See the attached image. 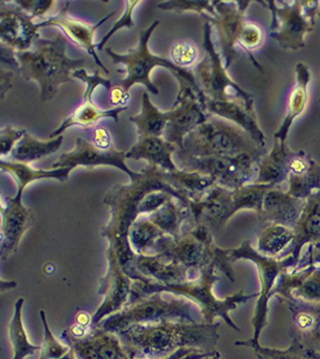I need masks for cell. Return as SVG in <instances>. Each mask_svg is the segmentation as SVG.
<instances>
[{
	"mask_svg": "<svg viewBox=\"0 0 320 359\" xmlns=\"http://www.w3.org/2000/svg\"><path fill=\"white\" fill-rule=\"evenodd\" d=\"M63 135L50 139L49 140H39L34 139L29 133H25L24 137L18 142L13 151V156L20 162L29 163L39 160L43 156L56 153L63 144Z\"/></svg>",
	"mask_w": 320,
	"mask_h": 359,
	"instance_id": "cell-24",
	"label": "cell"
},
{
	"mask_svg": "<svg viewBox=\"0 0 320 359\" xmlns=\"http://www.w3.org/2000/svg\"><path fill=\"white\" fill-rule=\"evenodd\" d=\"M0 20L2 41L11 49L24 52L39 39V25H34L29 15L18 8H2Z\"/></svg>",
	"mask_w": 320,
	"mask_h": 359,
	"instance_id": "cell-14",
	"label": "cell"
},
{
	"mask_svg": "<svg viewBox=\"0 0 320 359\" xmlns=\"http://www.w3.org/2000/svg\"><path fill=\"white\" fill-rule=\"evenodd\" d=\"M73 77L78 78V79L83 80V81L87 83L84 102L70 116L67 117L64 123L61 124V126L58 128L50 135L49 139H55V137H60L67 128H71V126H89L91 124L95 123L96 121L101 118H112L117 123L119 121V114L126 109V107H121L114 108L112 110H107V111H103V110L99 109L92 102V94H93L94 90H95L98 85H102L108 91L112 90V84H110L109 80L101 77L99 70H95L94 75H88L85 68L79 69V70L75 71L73 73Z\"/></svg>",
	"mask_w": 320,
	"mask_h": 359,
	"instance_id": "cell-10",
	"label": "cell"
},
{
	"mask_svg": "<svg viewBox=\"0 0 320 359\" xmlns=\"http://www.w3.org/2000/svg\"><path fill=\"white\" fill-rule=\"evenodd\" d=\"M294 237V230L290 227L270 224L260 234L258 252L266 257H276L290 243H293Z\"/></svg>",
	"mask_w": 320,
	"mask_h": 359,
	"instance_id": "cell-25",
	"label": "cell"
},
{
	"mask_svg": "<svg viewBox=\"0 0 320 359\" xmlns=\"http://www.w3.org/2000/svg\"><path fill=\"white\" fill-rule=\"evenodd\" d=\"M159 25L158 20H155L147 29H142L140 33L139 45L135 49L131 50L128 54L119 55L114 53L112 48H107L105 52L114 64H123L128 71V77L119 82V86L128 94V90L135 83H142L152 94H159L158 87L151 81V72L155 67L162 66L174 72L178 79L180 86H190L197 93L206 95L200 88L196 78L192 71H187L175 65L173 62L164 57L154 56L149 50L148 43L154 29Z\"/></svg>",
	"mask_w": 320,
	"mask_h": 359,
	"instance_id": "cell-3",
	"label": "cell"
},
{
	"mask_svg": "<svg viewBox=\"0 0 320 359\" xmlns=\"http://www.w3.org/2000/svg\"><path fill=\"white\" fill-rule=\"evenodd\" d=\"M27 131L17 130V128H8L1 131V155H8L9 151H13L15 144L24 137Z\"/></svg>",
	"mask_w": 320,
	"mask_h": 359,
	"instance_id": "cell-31",
	"label": "cell"
},
{
	"mask_svg": "<svg viewBox=\"0 0 320 359\" xmlns=\"http://www.w3.org/2000/svg\"><path fill=\"white\" fill-rule=\"evenodd\" d=\"M190 171L213 177L223 187L236 190L255 183L262 158L250 154L211 158H181Z\"/></svg>",
	"mask_w": 320,
	"mask_h": 359,
	"instance_id": "cell-7",
	"label": "cell"
},
{
	"mask_svg": "<svg viewBox=\"0 0 320 359\" xmlns=\"http://www.w3.org/2000/svg\"><path fill=\"white\" fill-rule=\"evenodd\" d=\"M159 8L163 11H197L200 15H206L211 18L216 17L215 8H214L213 1H207V0H174V1L163 2L158 6Z\"/></svg>",
	"mask_w": 320,
	"mask_h": 359,
	"instance_id": "cell-28",
	"label": "cell"
},
{
	"mask_svg": "<svg viewBox=\"0 0 320 359\" xmlns=\"http://www.w3.org/2000/svg\"><path fill=\"white\" fill-rule=\"evenodd\" d=\"M15 4H18L25 11L31 13L29 18L33 20L34 18L39 17V15H43L46 11L51 8L53 4V1H34V0H29V1H15Z\"/></svg>",
	"mask_w": 320,
	"mask_h": 359,
	"instance_id": "cell-32",
	"label": "cell"
},
{
	"mask_svg": "<svg viewBox=\"0 0 320 359\" xmlns=\"http://www.w3.org/2000/svg\"><path fill=\"white\" fill-rule=\"evenodd\" d=\"M272 296L280 300L296 299L307 303H320V266L308 264L302 268L284 269L277 278Z\"/></svg>",
	"mask_w": 320,
	"mask_h": 359,
	"instance_id": "cell-11",
	"label": "cell"
},
{
	"mask_svg": "<svg viewBox=\"0 0 320 359\" xmlns=\"http://www.w3.org/2000/svg\"><path fill=\"white\" fill-rule=\"evenodd\" d=\"M1 61L4 64H8L13 69L20 70V63L17 57V53L13 52L8 46L2 45L1 47Z\"/></svg>",
	"mask_w": 320,
	"mask_h": 359,
	"instance_id": "cell-35",
	"label": "cell"
},
{
	"mask_svg": "<svg viewBox=\"0 0 320 359\" xmlns=\"http://www.w3.org/2000/svg\"><path fill=\"white\" fill-rule=\"evenodd\" d=\"M169 114H163L151 102L148 93L142 95V111L135 116H131V123L137 124L140 139L161 137L167 128Z\"/></svg>",
	"mask_w": 320,
	"mask_h": 359,
	"instance_id": "cell-23",
	"label": "cell"
},
{
	"mask_svg": "<svg viewBox=\"0 0 320 359\" xmlns=\"http://www.w3.org/2000/svg\"><path fill=\"white\" fill-rule=\"evenodd\" d=\"M291 344L286 349L269 348L259 344L246 345L259 359H320L319 352L308 348L295 335L290 333Z\"/></svg>",
	"mask_w": 320,
	"mask_h": 359,
	"instance_id": "cell-26",
	"label": "cell"
},
{
	"mask_svg": "<svg viewBox=\"0 0 320 359\" xmlns=\"http://www.w3.org/2000/svg\"><path fill=\"white\" fill-rule=\"evenodd\" d=\"M319 102H320V98H319Z\"/></svg>",
	"mask_w": 320,
	"mask_h": 359,
	"instance_id": "cell-38",
	"label": "cell"
},
{
	"mask_svg": "<svg viewBox=\"0 0 320 359\" xmlns=\"http://www.w3.org/2000/svg\"><path fill=\"white\" fill-rule=\"evenodd\" d=\"M294 156L295 151H292L286 142L275 140L272 151L259 163L255 183L278 187L282 182L286 181Z\"/></svg>",
	"mask_w": 320,
	"mask_h": 359,
	"instance_id": "cell-20",
	"label": "cell"
},
{
	"mask_svg": "<svg viewBox=\"0 0 320 359\" xmlns=\"http://www.w3.org/2000/svg\"><path fill=\"white\" fill-rule=\"evenodd\" d=\"M227 259L234 262L239 259H248L254 262L259 269L260 282H261V291L258 294L257 304L252 318V326L254 329V334L252 339L246 341L236 342V345L246 346L250 344H259L260 334L267 325V316H268V302L271 298L272 291L275 287L277 278L284 269L294 266L296 268L295 262L291 255L283 259H277L275 257H269L261 255L252 246L251 241H246L241 245L234 250H225Z\"/></svg>",
	"mask_w": 320,
	"mask_h": 359,
	"instance_id": "cell-5",
	"label": "cell"
},
{
	"mask_svg": "<svg viewBox=\"0 0 320 359\" xmlns=\"http://www.w3.org/2000/svg\"><path fill=\"white\" fill-rule=\"evenodd\" d=\"M296 84L290 94L289 103L284 121L281 124L279 130L276 131L274 137L276 140L286 142L288 133L295 118L303 114L308 101V85H309L310 75L309 67L304 63L296 64Z\"/></svg>",
	"mask_w": 320,
	"mask_h": 359,
	"instance_id": "cell-21",
	"label": "cell"
},
{
	"mask_svg": "<svg viewBox=\"0 0 320 359\" xmlns=\"http://www.w3.org/2000/svg\"><path fill=\"white\" fill-rule=\"evenodd\" d=\"M308 264L320 266V243H312V245H308L306 255L301 257L297 266L302 268V266Z\"/></svg>",
	"mask_w": 320,
	"mask_h": 359,
	"instance_id": "cell-33",
	"label": "cell"
},
{
	"mask_svg": "<svg viewBox=\"0 0 320 359\" xmlns=\"http://www.w3.org/2000/svg\"><path fill=\"white\" fill-rule=\"evenodd\" d=\"M271 13L270 36L282 49L296 50L305 48V36L314 29L319 13V0L259 1Z\"/></svg>",
	"mask_w": 320,
	"mask_h": 359,
	"instance_id": "cell-4",
	"label": "cell"
},
{
	"mask_svg": "<svg viewBox=\"0 0 320 359\" xmlns=\"http://www.w3.org/2000/svg\"><path fill=\"white\" fill-rule=\"evenodd\" d=\"M138 0H135V1H130L131 6H128L126 8V11L124 13L123 17L121 18V20L119 22H116V24L112 27V29H110L109 32L107 34H105V38L102 39V41L96 45V49L102 50L103 46L107 43V41L109 40L110 36H112L115 33V32L119 31V29L124 27H128V29H133L135 27V22L133 20V8H135V4H138Z\"/></svg>",
	"mask_w": 320,
	"mask_h": 359,
	"instance_id": "cell-30",
	"label": "cell"
},
{
	"mask_svg": "<svg viewBox=\"0 0 320 359\" xmlns=\"http://www.w3.org/2000/svg\"><path fill=\"white\" fill-rule=\"evenodd\" d=\"M305 200L297 199L278 187L269 189L265 194L260 219L293 229L302 212Z\"/></svg>",
	"mask_w": 320,
	"mask_h": 359,
	"instance_id": "cell-15",
	"label": "cell"
},
{
	"mask_svg": "<svg viewBox=\"0 0 320 359\" xmlns=\"http://www.w3.org/2000/svg\"><path fill=\"white\" fill-rule=\"evenodd\" d=\"M34 45V50L17 53L20 72L27 81L38 83L41 101L51 100L60 85L73 82V73L84 68L88 60L67 56V39L63 34H58L53 40L39 38Z\"/></svg>",
	"mask_w": 320,
	"mask_h": 359,
	"instance_id": "cell-1",
	"label": "cell"
},
{
	"mask_svg": "<svg viewBox=\"0 0 320 359\" xmlns=\"http://www.w3.org/2000/svg\"><path fill=\"white\" fill-rule=\"evenodd\" d=\"M1 168L2 169L9 170V171L17 175L18 180H20V192H22L25 184L29 183L32 180L45 178V177H54V178L64 180L68 176L69 172L73 169V168H59V169L50 172L34 171V170L29 169V165H25V163L6 162H1Z\"/></svg>",
	"mask_w": 320,
	"mask_h": 359,
	"instance_id": "cell-27",
	"label": "cell"
},
{
	"mask_svg": "<svg viewBox=\"0 0 320 359\" xmlns=\"http://www.w3.org/2000/svg\"><path fill=\"white\" fill-rule=\"evenodd\" d=\"M317 17L320 18V11H319V13H317Z\"/></svg>",
	"mask_w": 320,
	"mask_h": 359,
	"instance_id": "cell-37",
	"label": "cell"
},
{
	"mask_svg": "<svg viewBox=\"0 0 320 359\" xmlns=\"http://www.w3.org/2000/svg\"><path fill=\"white\" fill-rule=\"evenodd\" d=\"M126 158V153L116 151L114 147L110 149H100L94 146L93 142H88L82 137H78L76 140L74 151L60 156L53 167L59 169V168H75L79 165H112L128 172L133 178H135L137 177L135 174L131 172L124 163Z\"/></svg>",
	"mask_w": 320,
	"mask_h": 359,
	"instance_id": "cell-13",
	"label": "cell"
},
{
	"mask_svg": "<svg viewBox=\"0 0 320 359\" xmlns=\"http://www.w3.org/2000/svg\"><path fill=\"white\" fill-rule=\"evenodd\" d=\"M69 2H66V6L62 9L61 13L58 15L57 17L51 18L50 20L39 24V27H48V25H56V27H61L69 38L72 39L77 45L81 46L85 50L88 52V54L93 57L94 61L96 62L98 66L108 74L107 69L103 65L101 60L99 59L98 54H96L95 49L96 45H94L93 38L96 29L100 27L105 20L112 17L114 13H110L108 17H105L100 22L96 25H88L86 22H79L74 18L69 17L68 15Z\"/></svg>",
	"mask_w": 320,
	"mask_h": 359,
	"instance_id": "cell-19",
	"label": "cell"
},
{
	"mask_svg": "<svg viewBox=\"0 0 320 359\" xmlns=\"http://www.w3.org/2000/svg\"><path fill=\"white\" fill-rule=\"evenodd\" d=\"M92 140H93L94 146L100 149H110L114 147L109 133H108L107 128H101V126L94 131Z\"/></svg>",
	"mask_w": 320,
	"mask_h": 359,
	"instance_id": "cell-34",
	"label": "cell"
},
{
	"mask_svg": "<svg viewBox=\"0 0 320 359\" xmlns=\"http://www.w3.org/2000/svg\"><path fill=\"white\" fill-rule=\"evenodd\" d=\"M283 303L293 315V327L290 333L306 347L320 353V303L302 302L292 297Z\"/></svg>",
	"mask_w": 320,
	"mask_h": 359,
	"instance_id": "cell-16",
	"label": "cell"
},
{
	"mask_svg": "<svg viewBox=\"0 0 320 359\" xmlns=\"http://www.w3.org/2000/svg\"><path fill=\"white\" fill-rule=\"evenodd\" d=\"M128 98H130V96L124 92L121 86L115 87L110 92V100L115 105L124 104V103L128 102Z\"/></svg>",
	"mask_w": 320,
	"mask_h": 359,
	"instance_id": "cell-36",
	"label": "cell"
},
{
	"mask_svg": "<svg viewBox=\"0 0 320 359\" xmlns=\"http://www.w3.org/2000/svg\"><path fill=\"white\" fill-rule=\"evenodd\" d=\"M206 98L190 86H180L176 105L168 112L169 121L164 133L165 140L175 144L178 151L183 147L186 135L209 118L202 105Z\"/></svg>",
	"mask_w": 320,
	"mask_h": 359,
	"instance_id": "cell-9",
	"label": "cell"
},
{
	"mask_svg": "<svg viewBox=\"0 0 320 359\" xmlns=\"http://www.w3.org/2000/svg\"><path fill=\"white\" fill-rule=\"evenodd\" d=\"M202 105L207 114L227 119L245 130L260 146L266 147V135L258 123L254 104L248 105L241 99L218 101L206 97Z\"/></svg>",
	"mask_w": 320,
	"mask_h": 359,
	"instance_id": "cell-12",
	"label": "cell"
},
{
	"mask_svg": "<svg viewBox=\"0 0 320 359\" xmlns=\"http://www.w3.org/2000/svg\"><path fill=\"white\" fill-rule=\"evenodd\" d=\"M291 257L298 266L305 245L320 243V189L305 200L302 212L293 229Z\"/></svg>",
	"mask_w": 320,
	"mask_h": 359,
	"instance_id": "cell-18",
	"label": "cell"
},
{
	"mask_svg": "<svg viewBox=\"0 0 320 359\" xmlns=\"http://www.w3.org/2000/svg\"><path fill=\"white\" fill-rule=\"evenodd\" d=\"M175 151H178L177 147L162 137H144L140 139L130 151H126V158H132L133 160L146 158L173 172L176 170L171 158Z\"/></svg>",
	"mask_w": 320,
	"mask_h": 359,
	"instance_id": "cell-22",
	"label": "cell"
},
{
	"mask_svg": "<svg viewBox=\"0 0 320 359\" xmlns=\"http://www.w3.org/2000/svg\"><path fill=\"white\" fill-rule=\"evenodd\" d=\"M204 31V48L206 54L201 62L192 69L198 84L206 97L218 101L241 99L246 104H254L253 96L230 79L213 41V24L206 20Z\"/></svg>",
	"mask_w": 320,
	"mask_h": 359,
	"instance_id": "cell-6",
	"label": "cell"
},
{
	"mask_svg": "<svg viewBox=\"0 0 320 359\" xmlns=\"http://www.w3.org/2000/svg\"><path fill=\"white\" fill-rule=\"evenodd\" d=\"M245 130L230 121L211 117L186 135L180 158H211L250 154L263 158L268 154Z\"/></svg>",
	"mask_w": 320,
	"mask_h": 359,
	"instance_id": "cell-2",
	"label": "cell"
},
{
	"mask_svg": "<svg viewBox=\"0 0 320 359\" xmlns=\"http://www.w3.org/2000/svg\"><path fill=\"white\" fill-rule=\"evenodd\" d=\"M216 17L201 15L218 27L220 36L222 59L225 68L229 69L236 57V48H241L244 34L248 22H246V11L251 4L248 0L239 1H213Z\"/></svg>",
	"mask_w": 320,
	"mask_h": 359,
	"instance_id": "cell-8",
	"label": "cell"
},
{
	"mask_svg": "<svg viewBox=\"0 0 320 359\" xmlns=\"http://www.w3.org/2000/svg\"><path fill=\"white\" fill-rule=\"evenodd\" d=\"M287 193L306 200L320 189V165L304 151L295 153L286 179Z\"/></svg>",
	"mask_w": 320,
	"mask_h": 359,
	"instance_id": "cell-17",
	"label": "cell"
},
{
	"mask_svg": "<svg viewBox=\"0 0 320 359\" xmlns=\"http://www.w3.org/2000/svg\"><path fill=\"white\" fill-rule=\"evenodd\" d=\"M172 59L176 66H192L196 62L198 56L197 48L190 41L182 40L173 46L171 50Z\"/></svg>",
	"mask_w": 320,
	"mask_h": 359,
	"instance_id": "cell-29",
	"label": "cell"
}]
</instances>
